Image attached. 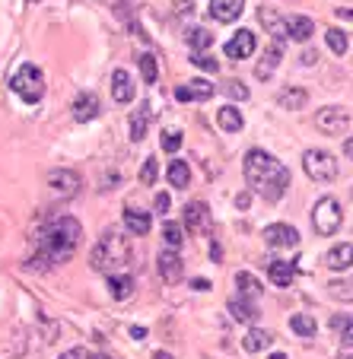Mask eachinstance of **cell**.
Instances as JSON below:
<instances>
[{
    "mask_svg": "<svg viewBox=\"0 0 353 359\" xmlns=\"http://www.w3.org/2000/svg\"><path fill=\"white\" fill-rule=\"evenodd\" d=\"M242 172H245V182H248V191L251 194L265 197V201L277 203L280 197L290 191V169L280 163L277 156L265 153V149H248L245 153V163H242Z\"/></svg>",
    "mask_w": 353,
    "mask_h": 359,
    "instance_id": "1",
    "label": "cell"
},
{
    "mask_svg": "<svg viewBox=\"0 0 353 359\" xmlns=\"http://www.w3.org/2000/svg\"><path fill=\"white\" fill-rule=\"evenodd\" d=\"M80 238H83L80 219H74V217L51 219L39 236V258H45L48 264H64L80 248Z\"/></svg>",
    "mask_w": 353,
    "mask_h": 359,
    "instance_id": "2",
    "label": "cell"
},
{
    "mask_svg": "<svg viewBox=\"0 0 353 359\" xmlns=\"http://www.w3.org/2000/svg\"><path fill=\"white\" fill-rule=\"evenodd\" d=\"M128 258H131L128 242H124L118 232H105L102 242L89 251V264H93L95 271H102V273H115L118 267L128 264Z\"/></svg>",
    "mask_w": 353,
    "mask_h": 359,
    "instance_id": "3",
    "label": "cell"
},
{
    "mask_svg": "<svg viewBox=\"0 0 353 359\" xmlns=\"http://www.w3.org/2000/svg\"><path fill=\"white\" fill-rule=\"evenodd\" d=\"M10 89L20 95L26 105H35V102L45 99V74L35 64H22L13 76H10Z\"/></svg>",
    "mask_w": 353,
    "mask_h": 359,
    "instance_id": "4",
    "label": "cell"
},
{
    "mask_svg": "<svg viewBox=\"0 0 353 359\" xmlns=\"http://www.w3.org/2000/svg\"><path fill=\"white\" fill-rule=\"evenodd\" d=\"M312 226L319 236H334L344 226V207H340L338 197H321L312 210Z\"/></svg>",
    "mask_w": 353,
    "mask_h": 359,
    "instance_id": "5",
    "label": "cell"
},
{
    "mask_svg": "<svg viewBox=\"0 0 353 359\" xmlns=\"http://www.w3.org/2000/svg\"><path fill=\"white\" fill-rule=\"evenodd\" d=\"M302 169L312 182H321V184H331L338 178V159L328 153V149H309L302 156Z\"/></svg>",
    "mask_w": 353,
    "mask_h": 359,
    "instance_id": "6",
    "label": "cell"
},
{
    "mask_svg": "<svg viewBox=\"0 0 353 359\" xmlns=\"http://www.w3.org/2000/svg\"><path fill=\"white\" fill-rule=\"evenodd\" d=\"M45 184H48V194L55 201H70L74 194H80V175L74 169H51Z\"/></svg>",
    "mask_w": 353,
    "mask_h": 359,
    "instance_id": "7",
    "label": "cell"
},
{
    "mask_svg": "<svg viewBox=\"0 0 353 359\" xmlns=\"http://www.w3.org/2000/svg\"><path fill=\"white\" fill-rule=\"evenodd\" d=\"M315 128L321 134H344V130H350V111L340 109V105H325L315 115Z\"/></svg>",
    "mask_w": 353,
    "mask_h": 359,
    "instance_id": "8",
    "label": "cell"
},
{
    "mask_svg": "<svg viewBox=\"0 0 353 359\" xmlns=\"http://www.w3.org/2000/svg\"><path fill=\"white\" fill-rule=\"evenodd\" d=\"M255 45H258L255 32H251V29H239V32L226 41V55H229L232 61H245V57L255 55Z\"/></svg>",
    "mask_w": 353,
    "mask_h": 359,
    "instance_id": "9",
    "label": "cell"
},
{
    "mask_svg": "<svg viewBox=\"0 0 353 359\" xmlns=\"http://www.w3.org/2000/svg\"><path fill=\"white\" fill-rule=\"evenodd\" d=\"M213 93H217V86L211 80H188L185 86L175 89V99L178 102H207V99H213Z\"/></svg>",
    "mask_w": 353,
    "mask_h": 359,
    "instance_id": "10",
    "label": "cell"
},
{
    "mask_svg": "<svg viewBox=\"0 0 353 359\" xmlns=\"http://www.w3.org/2000/svg\"><path fill=\"white\" fill-rule=\"evenodd\" d=\"M265 238L271 248H296L299 245V232L290 223H271L265 229Z\"/></svg>",
    "mask_w": 353,
    "mask_h": 359,
    "instance_id": "11",
    "label": "cell"
},
{
    "mask_svg": "<svg viewBox=\"0 0 353 359\" xmlns=\"http://www.w3.org/2000/svg\"><path fill=\"white\" fill-rule=\"evenodd\" d=\"M99 111H102V105H99V95L95 93H80L74 102V118L80 124L93 121V118H99Z\"/></svg>",
    "mask_w": 353,
    "mask_h": 359,
    "instance_id": "12",
    "label": "cell"
},
{
    "mask_svg": "<svg viewBox=\"0 0 353 359\" xmlns=\"http://www.w3.org/2000/svg\"><path fill=\"white\" fill-rule=\"evenodd\" d=\"M245 10V0H211V16L217 22H236Z\"/></svg>",
    "mask_w": 353,
    "mask_h": 359,
    "instance_id": "13",
    "label": "cell"
},
{
    "mask_svg": "<svg viewBox=\"0 0 353 359\" xmlns=\"http://www.w3.org/2000/svg\"><path fill=\"white\" fill-rule=\"evenodd\" d=\"M156 267H159V277L169 280V283H175V280L182 277V258H178V251H175V248L159 251Z\"/></svg>",
    "mask_w": 353,
    "mask_h": 359,
    "instance_id": "14",
    "label": "cell"
},
{
    "mask_svg": "<svg viewBox=\"0 0 353 359\" xmlns=\"http://www.w3.org/2000/svg\"><path fill=\"white\" fill-rule=\"evenodd\" d=\"M112 99H115L118 105H128V102L134 99V80H131L128 70H115V74H112Z\"/></svg>",
    "mask_w": 353,
    "mask_h": 359,
    "instance_id": "15",
    "label": "cell"
},
{
    "mask_svg": "<svg viewBox=\"0 0 353 359\" xmlns=\"http://www.w3.org/2000/svg\"><path fill=\"white\" fill-rule=\"evenodd\" d=\"M207 223H211V210H207L204 201H194L185 207V226H188L191 232L197 229H207Z\"/></svg>",
    "mask_w": 353,
    "mask_h": 359,
    "instance_id": "16",
    "label": "cell"
},
{
    "mask_svg": "<svg viewBox=\"0 0 353 359\" xmlns=\"http://www.w3.org/2000/svg\"><path fill=\"white\" fill-rule=\"evenodd\" d=\"M284 22H286V39H293V41H309L315 32V22L309 16H290Z\"/></svg>",
    "mask_w": 353,
    "mask_h": 359,
    "instance_id": "17",
    "label": "cell"
},
{
    "mask_svg": "<svg viewBox=\"0 0 353 359\" xmlns=\"http://www.w3.org/2000/svg\"><path fill=\"white\" fill-rule=\"evenodd\" d=\"M280 61H284V45H280V41H274V45L265 51V57H261V61H258V67H255V74H258L261 80H267V76H271L274 70H277V64H280Z\"/></svg>",
    "mask_w": 353,
    "mask_h": 359,
    "instance_id": "18",
    "label": "cell"
},
{
    "mask_svg": "<svg viewBox=\"0 0 353 359\" xmlns=\"http://www.w3.org/2000/svg\"><path fill=\"white\" fill-rule=\"evenodd\" d=\"M217 121H220V130H226V134H239V130L245 128V118L236 105H223V109L217 111Z\"/></svg>",
    "mask_w": 353,
    "mask_h": 359,
    "instance_id": "19",
    "label": "cell"
},
{
    "mask_svg": "<svg viewBox=\"0 0 353 359\" xmlns=\"http://www.w3.org/2000/svg\"><path fill=\"white\" fill-rule=\"evenodd\" d=\"M149 118H153V111H149L147 102H140L134 111V118H131V140L140 143L143 137H147V128H149Z\"/></svg>",
    "mask_w": 353,
    "mask_h": 359,
    "instance_id": "20",
    "label": "cell"
},
{
    "mask_svg": "<svg viewBox=\"0 0 353 359\" xmlns=\"http://www.w3.org/2000/svg\"><path fill=\"white\" fill-rule=\"evenodd\" d=\"M271 344H274V334L271 331H261V327H251V331L242 337V346L248 353H265Z\"/></svg>",
    "mask_w": 353,
    "mask_h": 359,
    "instance_id": "21",
    "label": "cell"
},
{
    "mask_svg": "<svg viewBox=\"0 0 353 359\" xmlns=\"http://www.w3.org/2000/svg\"><path fill=\"white\" fill-rule=\"evenodd\" d=\"M350 255H353V245L350 242H340V245H334V248L328 251L325 264L331 267V271H347V267H350Z\"/></svg>",
    "mask_w": 353,
    "mask_h": 359,
    "instance_id": "22",
    "label": "cell"
},
{
    "mask_svg": "<svg viewBox=\"0 0 353 359\" xmlns=\"http://www.w3.org/2000/svg\"><path fill=\"white\" fill-rule=\"evenodd\" d=\"M258 20L265 22L267 32H271L274 39L284 45V41H286V22H284V16H277L274 10H265V7H261V10H258Z\"/></svg>",
    "mask_w": 353,
    "mask_h": 359,
    "instance_id": "23",
    "label": "cell"
},
{
    "mask_svg": "<svg viewBox=\"0 0 353 359\" xmlns=\"http://www.w3.org/2000/svg\"><path fill=\"white\" fill-rule=\"evenodd\" d=\"M124 226H128V232H134V236H147L149 232V213L134 210V207H124Z\"/></svg>",
    "mask_w": 353,
    "mask_h": 359,
    "instance_id": "24",
    "label": "cell"
},
{
    "mask_svg": "<svg viewBox=\"0 0 353 359\" xmlns=\"http://www.w3.org/2000/svg\"><path fill=\"white\" fill-rule=\"evenodd\" d=\"M267 273H271V283H274V286H290L293 277H296V271H293L290 261H271Z\"/></svg>",
    "mask_w": 353,
    "mask_h": 359,
    "instance_id": "25",
    "label": "cell"
},
{
    "mask_svg": "<svg viewBox=\"0 0 353 359\" xmlns=\"http://www.w3.org/2000/svg\"><path fill=\"white\" fill-rule=\"evenodd\" d=\"M277 105H280V109L299 111L302 105H309V93H306V89H284V93L277 95Z\"/></svg>",
    "mask_w": 353,
    "mask_h": 359,
    "instance_id": "26",
    "label": "cell"
},
{
    "mask_svg": "<svg viewBox=\"0 0 353 359\" xmlns=\"http://www.w3.org/2000/svg\"><path fill=\"white\" fill-rule=\"evenodd\" d=\"M290 327H293V334H299V337H315V334H319V321H315L312 315H306V312L293 315Z\"/></svg>",
    "mask_w": 353,
    "mask_h": 359,
    "instance_id": "27",
    "label": "cell"
},
{
    "mask_svg": "<svg viewBox=\"0 0 353 359\" xmlns=\"http://www.w3.org/2000/svg\"><path fill=\"white\" fill-rule=\"evenodd\" d=\"M236 286H239V299L255 302V299L261 296V286H258V280L251 277V273H236Z\"/></svg>",
    "mask_w": 353,
    "mask_h": 359,
    "instance_id": "28",
    "label": "cell"
},
{
    "mask_svg": "<svg viewBox=\"0 0 353 359\" xmlns=\"http://www.w3.org/2000/svg\"><path fill=\"white\" fill-rule=\"evenodd\" d=\"M229 315L236 321H255V318H258V309H255V302H248V299H232V302H229Z\"/></svg>",
    "mask_w": 353,
    "mask_h": 359,
    "instance_id": "29",
    "label": "cell"
},
{
    "mask_svg": "<svg viewBox=\"0 0 353 359\" xmlns=\"http://www.w3.org/2000/svg\"><path fill=\"white\" fill-rule=\"evenodd\" d=\"M109 290L115 299H128L134 292V280L128 273H109Z\"/></svg>",
    "mask_w": 353,
    "mask_h": 359,
    "instance_id": "30",
    "label": "cell"
},
{
    "mask_svg": "<svg viewBox=\"0 0 353 359\" xmlns=\"http://www.w3.org/2000/svg\"><path fill=\"white\" fill-rule=\"evenodd\" d=\"M188 182H191L188 163H182V159L169 163V184H172V188H188Z\"/></svg>",
    "mask_w": 353,
    "mask_h": 359,
    "instance_id": "31",
    "label": "cell"
},
{
    "mask_svg": "<svg viewBox=\"0 0 353 359\" xmlns=\"http://www.w3.org/2000/svg\"><path fill=\"white\" fill-rule=\"evenodd\" d=\"M188 45L194 48V51H207V48L213 45V32L211 29H201V26L188 29Z\"/></svg>",
    "mask_w": 353,
    "mask_h": 359,
    "instance_id": "32",
    "label": "cell"
},
{
    "mask_svg": "<svg viewBox=\"0 0 353 359\" xmlns=\"http://www.w3.org/2000/svg\"><path fill=\"white\" fill-rule=\"evenodd\" d=\"M325 41H328V48H331L334 55H347V48H350V39H347L344 29H328Z\"/></svg>",
    "mask_w": 353,
    "mask_h": 359,
    "instance_id": "33",
    "label": "cell"
},
{
    "mask_svg": "<svg viewBox=\"0 0 353 359\" xmlns=\"http://www.w3.org/2000/svg\"><path fill=\"white\" fill-rule=\"evenodd\" d=\"M140 74H143V83H153L159 80V67H156V57L153 55H140Z\"/></svg>",
    "mask_w": 353,
    "mask_h": 359,
    "instance_id": "34",
    "label": "cell"
},
{
    "mask_svg": "<svg viewBox=\"0 0 353 359\" xmlns=\"http://www.w3.org/2000/svg\"><path fill=\"white\" fill-rule=\"evenodd\" d=\"M159 143H163L166 153H178V149H182V130H178V128H166L163 137H159Z\"/></svg>",
    "mask_w": 353,
    "mask_h": 359,
    "instance_id": "35",
    "label": "cell"
},
{
    "mask_svg": "<svg viewBox=\"0 0 353 359\" xmlns=\"http://www.w3.org/2000/svg\"><path fill=\"white\" fill-rule=\"evenodd\" d=\"M191 64L201 67V70H207V74H217L220 70V61L213 55H207V51H194V55H191Z\"/></svg>",
    "mask_w": 353,
    "mask_h": 359,
    "instance_id": "36",
    "label": "cell"
},
{
    "mask_svg": "<svg viewBox=\"0 0 353 359\" xmlns=\"http://www.w3.org/2000/svg\"><path fill=\"white\" fill-rule=\"evenodd\" d=\"M163 238H166V245H169V248H178V245L185 242V229L178 223H166L163 226Z\"/></svg>",
    "mask_w": 353,
    "mask_h": 359,
    "instance_id": "37",
    "label": "cell"
},
{
    "mask_svg": "<svg viewBox=\"0 0 353 359\" xmlns=\"http://www.w3.org/2000/svg\"><path fill=\"white\" fill-rule=\"evenodd\" d=\"M223 93L229 95L232 102H245V99H248V86H245V83H239V80H229V83H226Z\"/></svg>",
    "mask_w": 353,
    "mask_h": 359,
    "instance_id": "38",
    "label": "cell"
},
{
    "mask_svg": "<svg viewBox=\"0 0 353 359\" xmlns=\"http://www.w3.org/2000/svg\"><path fill=\"white\" fill-rule=\"evenodd\" d=\"M140 182H143V184H153V182H156V159H153V156H149L147 163H143V169H140Z\"/></svg>",
    "mask_w": 353,
    "mask_h": 359,
    "instance_id": "39",
    "label": "cell"
},
{
    "mask_svg": "<svg viewBox=\"0 0 353 359\" xmlns=\"http://www.w3.org/2000/svg\"><path fill=\"white\" fill-rule=\"evenodd\" d=\"M331 327L344 334V340H350V315H334V318H331Z\"/></svg>",
    "mask_w": 353,
    "mask_h": 359,
    "instance_id": "40",
    "label": "cell"
},
{
    "mask_svg": "<svg viewBox=\"0 0 353 359\" xmlns=\"http://www.w3.org/2000/svg\"><path fill=\"white\" fill-rule=\"evenodd\" d=\"M153 207H156V213H169L172 210V197L166 194V191H159V194L153 197Z\"/></svg>",
    "mask_w": 353,
    "mask_h": 359,
    "instance_id": "41",
    "label": "cell"
},
{
    "mask_svg": "<svg viewBox=\"0 0 353 359\" xmlns=\"http://www.w3.org/2000/svg\"><path fill=\"white\" fill-rule=\"evenodd\" d=\"M61 359H93V353H89L86 346H74V350H67Z\"/></svg>",
    "mask_w": 353,
    "mask_h": 359,
    "instance_id": "42",
    "label": "cell"
},
{
    "mask_svg": "<svg viewBox=\"0 0 353 359\" xmlns=\"http://www.w3.org/2000/svg\"><path fill=\"white\" fill-rule=\"evenodd\" d=\"M248 203H251V191H245V194L236 197V207H239V210H248Z\"/></svg>",
    "mask_w": 353,
    "mask_h": 359,
    "instance_id": "43",
    "label": "cell"
},
{
    "mask_svg": "<svg viewBox=\"0 0 353 359\" xmlns=\"http://www.w3.org/2000/svg\"><path fill=\"white\" fill-rule=\"evenodd\" d=\"M147 334H149V331H147L143 325H140V327H131V337H134V340H147Z\"/></svg>",
    "mask_w": 353,
    "mask_h": 359,
    "instance_id": "44",
    "label": "cell"
},
{
    "mask_svg": "<svg viewBox=\"0 0 353 359\" xmlns=\"http://www.w3.org/2000/svg\"><path fill=\"white\" fill-rule=\"evenodd\" d=\"M191 286H194L197 292H204V290H207V286H211V283H207L204 277H194V280H191Z\"/></svg>",
    "mask_w": 353,
    "mask_h": 359,
    "instance_id": "45",
    "label": "cell"
},
{
    "mask_svg": "<svg viewBox=\"0 0 353 359\" xmlns=\"http://www.w3.org/2000/svg\"><path fill=\"white\" fill-rule=\"evenodd\" d=\"M220 255H223V248H220V245H211V258H213V261H223Z\"/></svg>",
    "mask_w": 353,
    "mask_h": 359,
    "instance_id": "46",
    "label": "cell"
},
{
    "mask_svg": "<svg viewBox=\"0 0 353 359\" xmlns=\"http://www.w3.org/2000/svg\"><path fill=\"white\" fill-rule=\"evenodd\" d=\"M153 359H172V353H166V350H159V353H153Z\"/></svg>",
    "mask_w": 353,
    "mask_h": 359,
    "instance_id": "47",
    "label": "cell"
},
{
    "mask_svg": "<svg viewBox=\"0 0 353 359\" xmlns=\"http://www.w3.org/2000/svg\"><path fill=\"white\" fill-rule=\"evenodd\" d=\"M93 359H109V356H93Z\"/></svg>",
    "mask_w": 353,
    "mask_h": 359,
    "instance_id": "48",
    "label": "cell"
},
{
    "mask_svg": "<svg viewBox=\"0 0 353 359\" xmlns=\"http://www.w3.org/2000/svg\"><path fill=\"white\" fill-rule=\"evenodd\" d=\"M32 4H39V0H32Z\"/></svg>",
    "mask_w": 353,
    "mask_h": 359,
    "instance_id": "49",
    "label": "cell"
}]
</instances>
